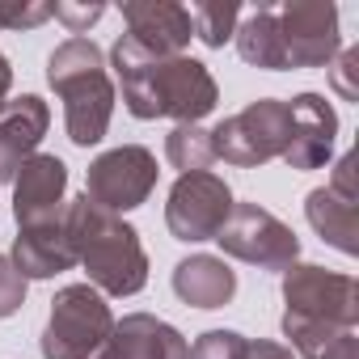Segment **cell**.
Wrapping results in <instances>:
<instances>
[{
  "mask_svg": "<svg viewBox=\"0 0 359 359\" xmlns=\"http://www.w3.org/2000/svg\"><path fill=\"white\" fill-rule=\"evenodd\" d=\"M237 22H241V5L237 0H199L191 5V26H195V39L203 47H224L233 34H237Z\"/></svg>",
  "mask_w": 359,
  "mask_h": 359,
  "instance_id": "cell-22",
  "label": "cell"
},
{
  "mask_svg": "<svg viewBox=\"0 0 359 359\" xmlns=\"http://www.w3.org/2000/svg\"><path fill=\"white\" fill-rule=\"evenodd\" d=\"M47 123H51V110L39 93H22L5 102V110H0V187L13 182L18 169L39 152Z\"/></svg>",
  "mask_w": 359,
  "mask_h": 359,
  "instance_id": "cell-14",
  "label": "cell"
},
{
  "mask_svg": "<svg viewBox=\"0 0 359 359\" xmlns=\"http://www.w3.org/2000/svg\"><path fill=\"white\" fill-rule=\"evenodd\" d=\"M355 76H359V47H346V51L334 55V68H330V81H334L342 102H359V81Z\"/></svg>",
  "mask_w": 359,
  "mask_h": 359,
  "instance_id": "cell-26",
  "label": "cell"
},
{
  "mask_svg": "<svg viewBox=\"0 0 359 359\" xmlns=\"http://www.w3.org/2000/svg\"><path fill=\"white\" fill-rule=\"evenodd\" d=\"M355 203H359V195H342V191H334V187H317V191L304 199V216H309V224L321 233V241H330V245L342 250V254H355V250H359V241H355V233H359V212H355Z\"/></svg>",
  "mask_w": 359,
  "mask_h": 359,
  "instance_id": "cell-18",
  "label": "cell"
},
{
  "mask_svg": "<svg viewBox=\"0 0 359 359\" xmlns=\"http://www.w3.org/2000/svg\"><path fill=\"white\" fill-rule=\"evenodd\" d=\"M102 13H106V5H51V18H60L72 39H85Z\"/></svg>",
  "mask_w": 359,
  "mask_h": 359,
  "instance_id": "cell-27",
  "label": "cell"
},
{
  "mask_svg": "<svg viewBox=\"0 0 359 359\" xmlns=\"http://www.w3.org/2000/svg\"><path fill=\"white\" fill-rule=\"evenodd\" d=\"M165 161L177 173H208V165L216 161L212 148V131H203L199 123H177L165 135Z\"/></svg>",
  "mask_w": 359,
  "mask_h": 359,
  "instance_id": "cell-21",
  "label": "cell"
},
{
  "mask_svg": "<svg viewBox=\"0 0 359 359\" xmlns=\"http://www.w3.org/2000/svg\"><path fill=\"white\" fill-rule=\"evenodd\" d=\"M279 18V47H283V72L287 68H330L342 51L338 34V9L330 0H287L275 5Z\"/></svg>",
  "mask_w": 359,
  "mask_h": 359,
  "instance_id": "cell-8",
  "label": "cell"
},
{
  "mask_svg": "<svg viewBox=\"0 0 359 359\" xmlns=\"http://www.w3.org/2000/svg\"><path fill=\"white\" fill-rule=\"evenodd\" d=\"M123 22L127 39L156 60L187 55V43L195 39L191 9L173 5V0H131V5H123Z\"/></svg>",
  "mask_w": 359,
  "mask_h": 359,
  "instance_id": "cell-12",
  "label": "cell"
},
{
  "mask_svg": "<svg viewBox=\"0 0 359 359\" xmlns=\"http://www.w3.org/2000/svg\"><path fill=\"white\" fill-rule=\"evenodd\" d=\"M26 304V279L9 254H0V317H13Z\"/></svg>",
  "mask_w": 359,
  "mask_h": 359,
  "instance_id": "cell-25",
  "label": "cell"
},
{
  "mask_svg": "<svg viewBox=\"0 0 359 359\" xmlns=\"http://www.w3.org/2000/svg\"><path fill=\"white\" fill-rule=\"evenodd\" d=\"M292 140V106L279 97H258L241 114H229L224 123L212 127V148L216 161H229L237 169H254L266 161H283Z\"/></svg>",
  "mask_w": 359,
  "mask_h": 359,
  "instance_id": "cell-5",
  "label": "cell"
},
{
  "mask_svg": "<svg viewBox=\"0 0 359 359\" xmlns=\"http://www.w3.org/2000/svg\"><path fill=\"white\" fill-rule=\"evenodd\" d=\"M13 266L22 271V279H51L60 271H72L76 266V250L64 233V220L60 224H43V229H22L18 241H13Z\"/></svg>",
  "mask_w": 359,
  "mask_h": 359,
  "instance_id": "cell-17",
  "label": "cell"
},
{
  "mask_svg": "<svg viewBox=\"0 0 359 359\" xmlns=\"http://www.w3.org/2000/svg\"><path fill=\"white\" fill-rule=\"evenodd\" d=\"M241 359H292V351H287V346H279V342L254 338V342H245V355H241Z\"/></svg>",
  "mask_w": 359,
  "mask_h": 359,
  "instance_id": "cell-28",
  "label": "cell"
},
{
  "mask_svg": "<svg viewBox=\"0 0 359 359\" xmlns=\"http://www.w3.org/2000/svg\"><path fill=\"white\" fill-rule=\"evenodd\" d=\"M47 81L64 97V127L76 148L102 144L114 114V85L93 39H68L47 60Z\"/></svg>",
  "mask_w": 359,
  "mask_h": 359,
  "instance_id": "cell-3",
  "label": "cell"
},
{
  "mask_svg": "<svg viewBox=\"0 0 359 359\" xmlns=\"http://www.w3.org/2000/svg\"><path fill=\"white\" fill-rule=\"evenodd\" d=\"M283 304L292 317L359 330V283L342 271H325L313 262L283 271Z\"/></svg>",
  "mask_w": 359,
  "mask_h": 359,
  "instance_id": "cell-7",
  "label": "cell"
},
{
  "mask_svg": "<svg viewBox=\"0 0 359 359\" xmlns=\"http://www.w3.org/2000/svg\"><path fill=\"white\" fill-rule=\"evenodd\" d=\"M51 18V5L39 0H0V30H34Z\"/></svg>",
  "mask_w": 359,
  "mask_h": 359,
  "instance_id": "cell-24",
  "label": "cell"
},
{
  "mask_svg": "<svg viewBox=\"0 0 359 359\" xmlns=\"http://www.w3.org/2000/svg\"><path fill=\"white\" fill-rule=\"evenodd\" d=\"M68 165L51 152H34L13 177V220L18 229H43L64 220Z\"/></svg>",
  "mask_w": 359,
  "mask_h": 359,
  "instance_id": "cell-11",
  "label": "cell"
},
{
  "mask_svg": "<svg viewBox=\"0 0 359 359\" xmlns=\"http://www.w3.org/2000/svg\"><path fill=\"white\" fill-rule=\"evenodd\" d=\"M233 212V191L224 177H216L212 169L208 173H182L169 191V203H165V224L173 233V241H216V233L224 229Z\"/></svg>",
  "mask_w": 359,
  "mask_h": 359,
  "instance_id": "cell-10",
  "label": "cell"
},
{
  "mask_svg": "<svg viewBox=\"0 0 359 359\" xmlns=\"http://www.w3.org/2000/svg\"><path fill=\"white\" fill-rule=\"evenodd\" d=\"M283 338L304 359H359V338H355V330H342V325L283 313Z\"/></svg>",
  "mask_w": 359,
  "mask_h": 359,
  "instance_id": "cell-19",
  "label": "cell"
},
{
  "mask_svg": "<svg viewBox=\"0 0 359 359\" xmlns=\"http://www.w3.org/2000/svg\"><path fill=\"white\" fill-rule=\"evenodd\" d=\"M237 51L245 64L266 68V72H283V47H279V18L275 5H258L245 22H237Z\"/></svg>",
  "mask_w": 359,
  "mask_h": 359,
  "instance_id": "cell-20",
  "label": "cell"
},
{
  "mask_svg": "<svg viewBox=\"0 0 359 359\" xmlns=\"http://www.w3.org/2000/svg\"><path fill=\"white\" fill-rule=\"evenodd\" d=\"M216 241L229 258H241L258 271H287L300 258V237L258 203H233Z\"/></svg>",
  "mask_w": 359,
  "mask_h": 359,
  "instance_id": "cell-6",
  "label": "cell"
},
{
  "mask_svg": "<svg viewBox=\"0 0 359 359\" xmlns=\"http://www.w3.org/2000/svg\"><path fill=\"white\" fill-rule=\"evenodd\" d=\"M114 313L97 287L72 283L51 300V317L43 330V359H110Z\"/></svg>",
  "mask_w": 359,
  "mask_h": 359,
  "instance_id": "cell-4",
  "label": "cell"
},
{
  "mask_svg": "<svg viewBox=\"0 0 359 359\" xmlns=\"http://www.w3.org/2000/svg\"><path fill=\"white\" fill-rule=\"evenodd\" d=\"M292 140H287V152L283 161L292 169H321L334 152V140H338V114L334 106L321 97V93H296L292 102Z\"/></svg>",
  "mask_w": 359,
  "mask_h": 359,
  "instance_id": "cell-13",
  "label": "cell"
},
{
  "mask_svg": "<svg viewBox=\"0 0 359 359\" xmlns=\"http://www.w3.org/2000/svg\"><path fill=\"white\" fill-rule=\"evenodd\" d=\"M245 342L250 338H241L237 330H208V334L195 338L191 359H241L245 355Z\"/></svg>",
  "mask_w": 359,
  "mask_h": 359,
  "instance_id": "cell-23",
  "label": "cell"
},
{
  "mask_svg": "<svg viewBox=\"0 0 359 359\" xmlns=\"http://www.w3.org/2000/svg\"><path fill=\"white\" fill-rule=\"evenodd\" d=\"M173 292L191 309H224L237 296V275L229 271L224 258L191 254L187 262L173 266Z\"/></svg>",
  "mask_w": 359,
  "mask_h": 359,
  "instance_id": "cell-16",
  "label": "cell"
},
{
  "mask_svg": "<svg viewBox=\"0 0 359 359\" xmlns=\"http://www.w3.org/2000/svg\"><path fill=\"white\" fill-rule=\"evenodd\" d=\"M110 359H191L187 338L152 313H127L114 321Z\"/></svg>",
  "mask_w": 359,
  "mask_h": 359,
  "instance_id": "cell-15",
  "label": "cell"
},
{
  "mask_svg": "<svg viewBox=\"0 0 359 359\" xmlns=\"http://www.w3.org/2000/svg\"><path fill=\"white\" fill-rule=\"evenodd\" d=\"M156 156L140 144H123L102 152L89 173H85V199L106 208V212H131L140 203H148L152 187H156Z\"/></svg>",
  "mask_w": 359,
  "mask_h": 359,
  "instance_id": "cell-9",
  "label": "cell"
},
{
  "mask_svg": "<svg viewBox=\"0 0 359 359\" xmlns=\"http://www.w3.org/2000/svg\"><path fill=\"white\" fill-rule=\"evenodd\" d=\"M64 233L89 275V287H97L102 296H135L148 283V254L140 245V233L114 212L81 195L64 203Z\"/></svg>",
  "mask_w": 359,
  "mask_h": 359,
  "instance_id": "cell-2",
  "label": "cell"
},
{
  "mask_svg": "<svg viewBox=\"0 0 359 359\" xmlns=\"http://www.w3.org/2000/svg\"><path fill=\"white\" fill-rule=\"evenodd\" d=\"M9 89H13V68H9L5 55H0V110H5V102H9Z\"/></svg>",
  "mask_w": 359,
  "mask_h": 359,
  "instance_id": "cell-29",
  "label": "cell"
},
{
  "mask_svg": "<svg viewBox=\"0 0 359 359\" xmlns=\"http://www.w3.org/2000/svg\"><path fill=\"white\" fill-rule=\"evenodd\" d=\"M110 64L123 89V106L135 118H177V123H199L216 110L220 89L208 64L191 55H169L156 60L140 51L127 34L110 47Z\"/></svg>",
  "mask_w": 359,
  "mask_h": 359,
  "instance_id": "cell-1",
  "label": "cell"
}]
</instances>
